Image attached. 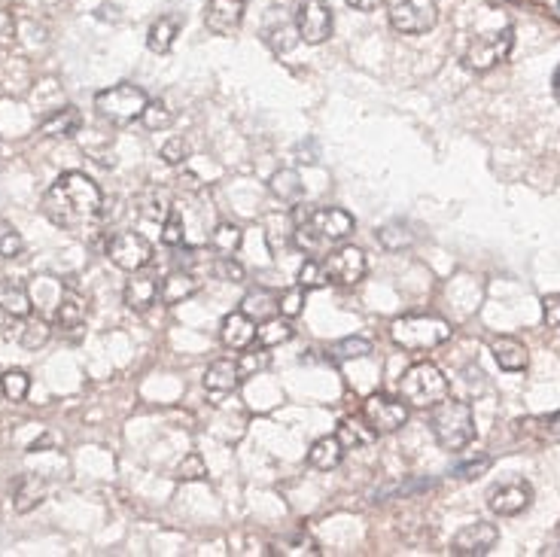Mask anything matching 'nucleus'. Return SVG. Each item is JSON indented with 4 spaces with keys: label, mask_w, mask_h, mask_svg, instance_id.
<instances>
[{
    "label": "nucleus",
    "mask_w": 560,
    "mask_h": 557,
    "mask_svg": "<svg viewBox=\"0 0 560 557\" xmlns=\"http://www.w3.org/2000/svg\"><path fill=\"white\" fill-rule=\"evenodd\" d=\"M180 28H183V16H159V19L150 25V31H147V46H150V52H156V55L171 52V46H174Z\"/></svg>",
    "instance_id": "22"
},
{
    "label": "nucleus",
    "mask_w": 560,
    "mask_h": 557,
    "mask_svg": "<svg viewBox=\"0 0 560 557\" xmlns=\"http://www.w3.org/2000/svg\"><path fill=\"white\" fill-rule=\"evenodd\" d=\"M241 311L253 320V323H265L277 314V296H271L268 290H253L244 296Z\"/></svg>",
    "instance_id": "28"
},
{
    "label": "nucleus",
    "mask_w": 560,
    "mask_h": 557,
    "mask_svg": "<svg viewBox=\"0 0 560 557\" xmlns=\"http://www.w3.org/2000/svg\"><path fill=\"white\" fill-rule=\"evenodd\" d=\"M80 125H83L80 110L67 104V107L55 110L52 116H46V119L40 122V134H43V137H74V134L80 131Z\"/></svg>",
    "instance_id": "23"
},
{
    "label": "nucleus",
    "mask_w": 560,
    "mask_h": 557,
    "mask_svg": "<svg viewBox=\"0 0 560 557\" xmlns=\"http://www.w3.org/2000/svg\"><path fill=\"white\" fill-rule=\"evenodd\" d=\"M238 384H241V372H238L235 360H217V363H210L207 372H204V390L214 399L235 393Z\"/></svg>",
    "instance_id": "17"
},
{
    "label": "nucleus",
    "mask_w": 560,
    "mask_h": 557,
    "mask_svg": "<svg viewBox=\"0 0 560 557\" xmlns=\"http://www.w3.org/2000/svg\"><path fill=\"white\" fill-rule=\"evenodd\" d=\"M332 354H335L338 360H363V357L372 354V341H369V338H360V335H350V338L335 341Z\"/></svg>",
    "instance_id": "35"
},
{
    "label": "nucleus",
    "mask_w": 560,
    "mask_h": 557,
    "mask_svg": "<svg viewBox=\"0 0 560 557\" xmlns=\"http://www.w3.org/2000/svg\"><path fill=\"white\" fill-rule=\"evenodd\" d=\"M186 156H189V144L183 141V137H171V141H165V147H162V159H165L168 165H180Z\"/></svg>",
    "instance_id": "45"
},
{
    "label": "nucleus",
    "mask_w": 560,
    "mask_h": 557,
    "mask_svg": "<svg viewBox=\"0 0 560 557\" xmlns=\"http://www.w3.org/2000/svg\"><path fill=\"white\" fill-rule=\"evenodd\" d=\"M43 497H46V481L43 478H37V475H25L19 484H16V512H31V509H37L40 503H43Z\"/></svg>",
    "instance_id": "26"
},
{
    "label": "nucleus",
    "mask_w": 560,
    "mask_h": 557,
    "mask_svg": "<svg viewBox=\"0 0 560 557\" xmlns=\"http://www.w3.org/2000/svg\"><path fill=\"white\" fill-rule=\"evenodd\" d=\"M198 293V281H195V274L189 271V268H174L165 281H162V293H159V299H162V305H180V302H186V299H192Z\"/></svg>",
    "instance_id": "21"
},
{
    "label": "nucleus",
    "mask_w": 560,
    "mask_h": 557,
    "mask_svg": "<svg viewBox=\"0 0 560 557\" xmlns=\"http://www.w3.org/2000/svg\"><path fill=\"white\" fill-rule=\"evenodd\" d=\"M487 466H490V457H481L478 463H463V466H460L457 472H460L463 478H475V475H481V472H484Z\"/></svg>",
    "instance_id": "47"
},
{
    "label": "nucleus",
    "mask_w": 560,
    "mask_h": 557,
    "mask_svg": "<svg viewBox=\"0 0 560 557\" xmlns=\"http://www.w3.org/2000/svg\"><path fill=\"white\" fill-rule=\"evenodd\" d=\"M271 366V354H268V347H262V344H250V347H244L241 351V360H238V372H241V381H247V378H253V375H259V372H265Z\"/></svg>",
    "instance_id": "32"
},
{
    "label": "nucleus",
    "mask_w": 560,
    "mask_h": 557,
    "mask_svg": "<svg viewBox=\"0 0 560 557\" xmlns=\"http://www.w3.org/2000/svg\"><path fill=\"white\" fill-rule=\"evenodd\" d=\"M159 293H162V281H159V274L156 271H131V281L125 284V305L137 314H144L150 311L156 302H159Z\"/></svg>",
    "instance_id": "16"
},
{
    "label": "nucleus",
    "mask_w": 560,
    "mask_h": 557,
    "mask_svg": "<svg viewBox=\"0 0 560 557\" xmlns=\"http://www.w3.org/2000/svg\"><path fill=\"white\" fill-rule=\"evenodd\" d=\"M515 46V31L512 28H503V31H490V34H481L469 43V49L463 52V64L475 74H484L490 67H497L500 61L509 58Z\"/></svg>",
    "instance_id": "8"
},
{
    "label": "nucleus",
    "mask_w": 560,
    "mask_h": 557,
    "mask_svg": "<svg viewBox=\"0 0 560 557\" xmlns=\"http://www.w3.org/2000/svg\"><path fill=\"white\" fill-rule=\"evenodd\" d=\"M542 320L548 329H560V293L542 299Z\"/></svg>",
    "instance_id": "46"
},
{
    "label": "nucleus",
    "mask_w": 560,
    "mask_h": 557,
    "mask_svg": "<svg viewBox=\"0 0 560 557\" xmlns=\"http://www.w3.org/2000/svg\"><path fill=\"white\" fill-rule=\"evenodd\" d=\"M0 387H4V396L13 399V402H22L31 390V378L22 372V369H10L0 375Z\"/></svg>",
    "instance_id": "36"
},
{
    "label": "nucleus",
    "mask_w": 560,
    "mask_h": 557,
    "mask_svg": "<svg viewBox=\"0 0 560 557\" xmlns=\"http://www.w3.org/2000/svg\"><path fill=\"white\" fill-rule=\"evenodd\" d=\"M357 229V220L341 207H317V211L305 214V220L296 226V244L305 253H320L326 247H335L347 241Z\"/></svg>",
    "instance_id": "2"
},
{
    "label": "nucleus",
    "mask_w": 560,
    "mask_h": 557,
    "mask_svg": "<svg viewBox=\"0 0 560 557\" xmlns=\"http://www.w3.org/2000/svg\"><path fill=\"white\" fill-rule=\"evenodd\" d=\"M490 354H494L497 366L506 369V372H524L527 363H530V354H527V347L512 338V335H497V338H490Z\"/></svg>",
    "instance_id": "18"
},
{
    "label": "nucleus",
    "mask_w": 560,
    "mask_h": 557,
    "mask_svg": "<svg viewBox=\"0 0 560 557\" xmlns=\"http://www.w3.org/2000/svg\"><path fill=\"white\" fill-rule=\"evenodd\" d=\"M530 503H533V484L524 481V478L494 484L487 491V509L494 515H500V518H515L524 509H530Z\"/></svg>",
    "instance_id": "13"
},
{
    "label": "nucleus",
    "mask_w": 560,
    "mask_h": 557,
    "mask_svg": "<svg viewBox=\"0 0 560 557\" xmlns=\"http://www.w3.org/2000/svg\"><path fill=\"white\" fill-rule=\"evenodd\" d=\"M107 256L122 271H140L153 262V244L137 232H119L107 244Z\"/></svg>",
    "instance_id": "12"
},
{
    "label": "nucleus",
    "mask_w": 560,
    "mask_h": 557,
    "mask_svg": "<svg viewBox=\"0 0 560 557\" xmlns=\"http://www.w3.org/2000/svg\"><path fill=\"white\" fill-rule=\"evenodd\" d=\"M49 335H52V329H49V323L43 320V317H25V326H22V332H19V341H22V347H28V351H37V347H43L46 341H49Z\"/></svg>",
    "instance_id": "33"
},
{
    "label": "nucleus",
    "mask_w": 560,
    "mask_h": 557,
    "mask_svg": "<svg viewBox=\"0 0 560 557\" xmlns=\"http://www.w3.org/2000/svg\"><path fill=\"white\" fill-rule=\"evenodd\" d=\"M86 317H89L86 299H83L80 293H74V290H67V293L61 296L58 311H55V326H58V332H67V335L80 332V329L86 326Z\"/></svg>",
    "instance_id": "20"
},
{
    "label": "nucleus",
    "mask_w": 560,
    "mask_h": 557,
    "mask_svg": "<svg viewBox=\"0 0 560 557\" xmlns=\"http://www.w3.org/2000/svg\"><path fill=\"white\" fill-rule=\"evenodd\" d=\"M323 268H326V277L329 284H338V287H357L366 271H369V262H366V253L360 247H338L332 250L326 259H323Z\"/></svg>",
    "instance_id": "10"
},
{
    "label": "nucleus",
    "mask_w": 560,
    "mask_h": 557,
    "mask_svg": "<svg viewBox=\"0 0 560 557\" xmlns=\"http://www.w3.org/2000/svg\"><path fill=\"white\" fill-rule=\"evenodd\" d=\"M25 250V238L19 235V229L7 220H0V256L4 259H16Z\"/></svg>",
    "instance_id": "37"
},
{
    "label": "nucleus",
    "mask_w": 560,
    "mask_h": 557,
    "mask_svg": "<svg viewBox=\"0 0 560 557\" xmlns=\"http://www.w3.org/2000/svg\"><path fill=\"white\" fill-rule=\"evenodd\" d=\"M220 338L229 351H244L256 341V323L244 314V311H232L223 317V326H220Z\"/></svg>",
    "instance_id": "19"
},
{
    "label": "nucleus",
    "mask_w": 560,
    "mask_h": 557,
    "mask_svg": "<svg viewBox=\"0 0 560 557\" xmlns=\"http://www.w3.org/2000/svg\"><path fill=\"white\" fill-rule=\"evenodd\" d=\"M332 7L326 0H299L296 7V31H299V40L311 43V46H320L332 37Z\"/></svg>",
    "instance_id": "11"
},
{
    "label": "nucleus",
    "mask_w": 560,
    "mask_h": 557,
    "mask_svg": "<svg viewBox=\"0 0 560 557\" xmlns=\"http://www.w3.org/2000/svg\"><path fill=\"white\" fill-rule=\"evenodd\" d=\"M293 338V326H290V320L284 317H271V320H265V323H259L256 326V344H262V347H277V344H284V341H290Z\"/></svg>",
    "instance_id": "29"
},
{
    "label": "nucleus",
    "mask_w": 560,
    "mask_h": 557,
    "mask_svg": "<svg viewBox=\"0 0 560 557\" xmlns=\"http://www.w3.org/2000/svg\"><path fill=\"white\" fill-rule=\"evenodd\" d=\"M347 7H354V10H363V13H372V10H378L384 0H344Z\"/></svg>",
    "instance_id": "48"
},
{
    "label": "nucleus",
    "mask_w": 560,
    "mask_h": 557,
    "mask_svg": "<svg viewBox=\"0 0 560 557\" xmlns=\"http://www.w3.org/2000/svg\"><path fill=\"white\" fill-rule=\"evenodd\" d=\"M329 284V277H326V268H323V259H305L302 268H299V287L305 290H317Z\"/></svg>",
    "instance_id": "39"
},
{
    "label": "nucleus",
    "mask_w": 560,
    "mask_h": 557,
    "mask_svg": "<svg viewBox=\"0 0 560 557\" xmlns=\"http://www.w3.org/2000/svg\"><path fill=\"white\" fill-rule=\"evenodd\" d=\"M363 417L375 433H396L408 424V402L402 396L372 393L363 402Z\"/></svg>",
    "instance_id": "9"
},
{
    "label": "nucleus",
    "mask_w": 560,
    "mask_h": 557,
    "mask_svg": "<svg viewBox=\"0 0 560 557\" xmlns=\"http://www.w3.org/2000/svg\"><path fill=\"white\" fill-rule=\"evenodd\" d=\"M13 31H16V25H13V16H10V13H4V10H0V37H4V40H10V37H13Z\"/></svg>",
    "instance_id": "49"
},
{
    "label": "nucleus",
    "mask_w": 560,
    "mask_h": 557,
    "mask_svg": "<svg viewBox=\"0 0 560 557\" xmlns=\"http://www.w3.org/2000/svg\"><path fill=\"white\" fill-rule=\"evenodd\" d=\"M296 37H299V31H296V19H293V22H280V25H268V28H265V40H268V46H271L274 52H290V49L296 46Z\"/></svg>",
    "instance_id": "34"
},
{
    "label": "nucleus",
    "mask_w": 560,
    "mask_h": 557,
    "mask_svg": "<svg viewBox=\"0 0 560 557\" xmlns=\"http://www.w3.org/2000/svg\"><path fill=\"white\" fill-rule=\"evenodd\" d=\"M0 311H7L16 320H25L31 314V296H28V290L22 284L7 281L4 287H0Z\"/></svg>",
    "instance_id": "27"
},
{
    "label": "nucleus",
    "mask_w": 560,
    "mask_h": 557,
    "mask_svg": "<svg viewBox=\"0 0 560 557\" xmlns=\"http://www.w3.org/2000/svg\"><path fill=\"white\" fill-rule=\"evenodd\" d=\"M140 119H144V125H147L150 131H165V128H171L174 113H171L162 101H150L147 110L140 113Z\"/></svg>",
    "instance_id": "41"
},
{
    "label": "nucleus",
    "mask_w": 560,
    "mask_h": 557,
    "mask_svg": "<svg viewBox=\"0 0 560 557\" xmlns=\"http://www.w3.org/2000/svg\"><path fill=\"white\" fill-rule=\"evenodd\" d=\"M448 393H451V384L436 363H414L399 378V396L408 402V408H433Z\"/></svg>",
    "instance_id": "5"
},
{
    "label": "nucleus",
    "mask_w": 560,
    "mask_h": 557,
    "mask_svg": "<svg viewBox=\"0 0 560 557\" xmlns=\"http://www.w3.org/2000/svg\"><path fill=\"white\" fill-rule=\"evenodd\" d=\"M390 338L402 351H433L451 338V323L436 314H405L390 323Z\"/></svg>",
    "instance_id": "4"
},
{
    "label": "nucleus",
    "mask_w": 560,
    "mask_h": 557,
    "mask_svg": "<svg viewBox=\"0 0 560 557\" xmlns=\"http://www.w3.org/2000/svg\"><path fill=\"white\" fill-rule=\"evenodd\" d=\"M217 277L223 281H232V284H241L244 281V265L235 259V256H217Z\"/></svg>",
    "instance_id": "44"
},
{
    "label": "nucleus",
    "mask_w": 560,
    "mask_h": 557,
    "mask_svg": "<svg viewBox=\"0 0 560 557\" xmlns=\"http://www.w3.org/2000/svg\"><path fill=\"white\" fill-rule=\"evenodd\" d=\"M241 238H244V232L235 223H217V229L210 232V250H214L217 256H235L241 247Z\"/></svg>",
    "instance_id": "30"
},
{
    "label": "nucleus",
    "mask_w": 560,
    "mask_h": 557,
    "mask_svg": "<svg viewBox=\"0 0 560 557\" xmlns=\"http://www.w3.org/2000/svg\"><path fill=\"white\" fill-rule=\"evenodd\" d=\"M430 427L436 442L445 451H463L475 436V414L472 405L463 399H454L451 393L430 408Z\"/></svg>",
    "instance_id": "3"
},
{
    "label": "nucleus",
    "mask_w": 560,
    "mask_h": 557,
    "mask_svg": "<svg viewBox=\"0 0 560 557\" xmlns=\"http://www.w3.org/2000/svg\"><path fill=\"white\" fill-rule=\"evenodd\" d=\"M162 241L168 247H180L186 241V226H183V214L177 207H171L168 217H165V226H162Z\"/></svg>",
    "instance_id": "42"
},
{
    "label": "nucleus",
    "mask_w": 560,
    "mask_h": 557,
    "mask_svg": "<svg viewBox=\"0 0 560 557\" xmlns=\"http://www.w3.org/2000/svg\"><path fill=\"white\" fill-rule=\"evenodd\" d=\"M341 460H344V445L338 442V436H323V439H317V442L311 445V451H308V463H311L314 469H320V472L338 469Z\"/></svg>",
    "instance_id": "24"
},
{
    "label": "nucleus",
    "mask_w": 560,
    "mask_h": 557,
    "mask_svg": "<svg viewBox=\"0 0 560 557\" xmlns=\"http://www.w3.org/2000/svg\"><path fill=\"white\" fill-rule=\"evenodd\" d=\"M271 192L280 198V201H287V204H299L305 198V183L299 177V171L293 168H284V171H277L271 177Z\"/></svg>",
    "instance_id": "25"
},
{
    "label": "nucleus",
    "mask_w": 560,
    "mask_h": 557,
    "mask_svg": "<svg viewBox=\"0 0 560 557\" xmlns=\"http://www.w3.org/2000/svg\"><path fill=\"white\" fill-rule=\"evenodd\" d=\"M338 442L344 445V451L347 448H366V445H372L375 442V430L372 427H363L360 421H350V417H344V421L338 424Z\"/></svg>",
    "instance_id": "31"
},
{
    "label": "nucleus",
    "mask_w": 560,
    "mask_h": 557,
    "mask_svg": "<svg viewBox=\"0 0 560 557\" xmlns=\"http://www.w3.org/2000/svg\"><path fill=\"white\" fill-rule=\"evenodd\" d=\"M378 241L387 247V250H402V247H411L414 244V235L408 232V226L402 223H390L378 232Z\"/></svg>",
    "instance_id": "40"
},
{
    "label": "nucleus",
    "mask_w": 560,
    "mask_h": 557,
    "mask_svg": "<svg viewBox=\"0 0 560 557\" xmlns=\"http://www.w3.org/2000/svg\"><path fill=\"white\" fill-rule=\"evenodd\" d=\"M247 13V0H207L204 28L217 37H232L241 31Z\"/></svg>",
    "instance_id": "15"
},
{
    "label": "nucleus",
    "mask_w": 560,
    "mask_h": 557,
    "mask_svg": "<svg viewBox=\"0 0 560 557\" xmlns=\"http://www.w3.org/2000/svg\"><path fill=\"white\" fill-rule=\"evenodd\" d=\"M305 287H293V290H284L277 296V314L280 317H287V320H293V317H299L302 314V305H305Z\"/></svg>",
    "instance_id": "38"
},
{
    "label": "nucleus",
    "mask_w": 560,
    "mask_h": 557,
    "mask_svg": "<svg viewBox=\"0 0 560 557\" xmlns=\"http://www.w3.org/2000/svg\"><path fill=\"white\" fill-rule=\"evenodd\" d=\"M551 92H554V98L560 101V67H557L554 77H551Z\"/></svg>",
    "instance_id": "50"
},
{
    "label": "nucleus",
    "mask_w": 560,
    "mask_h": 557,
    "mask_svg": "<svg viewBox=\"0 0 560 557\" xmlns=\"http://www.w3.org/2000/svg\"><path fill=\"white\" fill-rule=\"evenodd\" d=\"M500 542V527L490 521H475L466 524L463 530H457V536L451 539V554L457 557H484L494 551V545Z\"/></svg>",
    "instance_id": "14"
},
{
    "label": "nucleus",
    "mask_w": 560,
    "mask_h": 557,
    "mask_svg": "<svg viewBox=\"0 0 560 557\" xmlns=\"http://www.w3.org/2000/svg\"><path fill=\"white\" fill-rule=\"evenodd\" d=\"M384 7L399 34H427L439 22L436 0H384Z\"/></svg>",
    "instance_id": "7"
},
{
    "label": "nucleus",
    "mask_w": 560,
    "mask_h": 557,
    "mask_svg": "<svg viewBox=\"0 0 560 557\" xmlns=\"http://www.w3.org/2000/svg\"><path fill=\"white\" fill-rule=\"evenodd\" d=\"M557 542H560V521H557Z\"/></svg>",
    "instance_id": "51"
},
{
    "label": "nucleus",
    "mask_w": 560,
    "mask_h": 557,
    "mask_svg": "<svg viewBox=\"0 0 560 557\" xmlns=\"http://www.w3.org/2000/svg\"><path fill=\"white\" fill-rule=\"evenodd\" d=\"M104 207V195L98 183L80 171L61 174L43 195V214L52 226L67 232H83L89 229Z\"/></svg>",
    "instance_id": "1"
},
{
    "label": "nucleus",
    "mask_w": 560,
    "mask_h": 557,
    "mask_svg": "<svg viewBox=\"0 0 560 557\" xmlns=\"http://www.w3.org/2000/svg\"><path fill=\"white\" fill-rule=\"evenodd\" d=\"M150 98L147 92L134 86V83H119V86H110L104 92L95 95V107L101 116L113 119V122H131V119H140V113L147 110Z\"/></svg>",
    "instance_id": "6"
},
{
    "label": "nucleus",
    "mask_w": 560,
    "mask_h": 557,
    "mask_svg": "<svg viewBox=\"0 0 560 557\" xmlns=\"http://www.w3.org/2000/svg\"><path fill=\"white\" fill-rule=\"evenodd\" d=\"M207 475L204 457L201 454H189L183 457V463L177 466V481H201Z\"/></svg>",
    "instance_id": "43"
}]
</instances>
